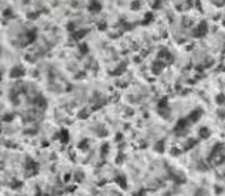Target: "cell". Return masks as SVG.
Masks as SVG:
<instances>
[{
    "instance_id": "9c48e42d",
    "label": "cell",
    "mask_w": 225,
    "mask_h": 196,
    "mask_svg": "<svg viewBox=\"0 0 225 196\" xmlns=\"http://www.w3.org/2000/svg\"><path fill=\"white\" fill-rule=\"evenodd\" d=\"M126 65H128L126 62H121V63L119 65V67L116 68V70L112 71V75H116V77H119V75L124 74V71H125V68H126Z\"/></svg>"
},
{
    "instance_id": "484cf974",
    "label": "cell",
    "mask_w": 225,
    "mask_h": 196,
    "mask_svg": "<svg viewBox=\"0 0 225 196\" xmlns=\"http://www.w3.org/2000/svg\"><path fill=\"white\" fill-rule=\"evenodd\" d=\"M3 14H4L6 17H11V16H12V11L8 8V9H6V11L3 12Z\"/></svg>"
},
{
    "instance_id": "30bf717a",
    "label": "cell",
    "mask_w": 225,
    "mask_h": 196,
    "mask_svg": "<svg viewBox=\"0 0 225 196\" xmlns=\"http://www.w3.org/2000/svg\"><path fill=\"white\" fill-rule=\"evenodd\" d=\"M87 33H88V29H80V30H77L72 33V38H74V40H80V38H83Z\"/></svg>"
},
{
    "instance_id": "277c9868",
    "label": "cell",
    "mask_w": 225,
    "mask_h": 196,
    "mask_svg": "<svg viewBox=\"0 0 225 196\" xmlns=\"http://www.w3.org/2000/svg\"><path fill=\"white\" fill-rule=\"evenodd\" d=\"M202 115H203V111L200 108H196V109H194V111L191 112V113L188 115V117H187V120L190 122H197L200 120V117H202Z\"/></svg>"
},
{
    "instance_id": "1f68e13d",
    "label": "cell",
    "mask_w": 225,
    "mask_h": 196,
    "mask_svg": "<svg viewBox=\"0 0 225 196\" xmlns=\"http://www.w3.org/2000/svg\"><path fill=\"white\" fill-rule=\"evenodd\" d=\"M74 28H75V25H74V24H72V23H70V24H68L67 29H68V30H70V32H72V30H74Z\"/></svg>"
},
{
    "instance_id": "74e56055",
    "label": "cell",
    "mask_w": 225,
    "mask_h": 196,
    "mask_svg": "<svg viewBox=\"0 0 225 196\" xmlns=\"http://www.w3.org/2000/svg\"><path fill=\"white\" fill-rule=\"evenodd\" d=\"M36 196H41V195H40V191H38V193H37V195H36Z\"/></svg>"
},
{
    "instance_id": "d6a6232c",
    "label": "cell",
    "mask_w": 225,
    "mask_h": 196,
    "mask_svg": "<svg viewBox=\"0 0 225 196\" xmlns=\"http://www.w3.org/2000/svg\"><path fill=\"white\" fill-rule=\"evenodd\" d=\"M159 7H161V1H155V3H154V6H153V8L157 9V8H159Z\"/></svg>"
},
{
    "instance_id": "d4e9b609",
    "label": "cell",
    "mask_w": 225,
    "mask_h": 196,
    "mask_svg": "<svg viewBox=\"0 0 225 196\" xmlns=\"http://www.w3.org/2000/svg\"><path fill=\"white\" fill-rule=\"evenodd\" d=\"M79 148L80 149H87L88 148V142H87V139H84V141H82L79 144Z\"/></svg>"
},
{
    "instance_id": "e575fe53",
    "label": "cell",
    "mask_w": 225,
    "mask_h": 196,
    "mask_svg": "<svg viewBox=\"0 0 225 196\" xmlns=\"http://www.w3.org/2000/svg\"><path fill=\"white\" fill-rule=\"evenodd\" d=\"M138 9L140 8V3H138V1H137V3H133V9Z\"/></svg>"
},
{
    "instance_id": "603a6c76",
    "label": "cell",
    "mask_w": 225,
    "mask_h": 196,
    "mask_svg": "<svg viewBox=\"0 0 225 196\" xmlns=\"http://www.w3.org/2000/svg\"><path fill=\"white\" fill-rule=\"evenodd\" d=\"M216 101L219 103V104H224L225 103V95H217V97H216Z\"/></svg>"
},
{
    "instance_id": "f1b7e54d",
    "label": "cell",
    "mask_w": 225,
    "mask_h": 196,
    "mask_svg": "<svg viewBox=\"0 0 225 196\" xmlns=\"http://www.w3.org/2000/svg\"><path fill=\"white\" fill-rule=\"evenodd\" d=\"M145 192H146L145 190H141V191H138V192L134 193V196H145Z\"/></svg>"
},
{
    "instance_id": "7c38bea8",
    "label": "cell",
    "mask_w": 225,
    "mask_h": 196,
    "mask_svg": "<svg viewBox=\"0 0 225 196\" xmlns=\"http://www.w3.org/2000/svg\"><path fill=\"white\" fill-rule=\"evenodd\" d=\"M158 109L159 111H165V109H168V100L167 97H162V99L159 100V103H158Z\"/></svg>"
},
{
    "instance_id": "5b68a950",
    "label": "cell",
    "mask_w": 225,
    "mask_h": 196,
    "mask_svg": "<svg viewBox=\"0 0 225 196\" xmlns=\"http://www.w3.org/2000/svg\"><path fill=\"white\" fill-rule=\"evenodd\" d=\"M24 74H25L24 68L20 67V66H16V67H13L11 70V72H9V77H11V78H21Z\"/></svg>"
},
{
    "instance_id": "f546056e",
    "label": "cell",
    "mask_w": 225,
    "mask_h": 196,
    "mask_svg": "<svg viewBox=\"0 0 225 196\" xmlns=\"http://www.w3.org/2000/svg\"><path fill=\"white\" fill-rule=\"evenodd\" d=\"M171 153H173V155H178V154H180V150H178L177 148H173Z\"/></svg>"
},
{
    "instance_id": "d6986e66",
    "label": "cell",
    "mask_w": 225,
    "mask_h": 196,
    "mask_svg": "<svg viewBox=\"0 0 225 196\" xmlns=\"http://www.w3.org/2000/svg\"><path fill=\"white\" fill-rule=\"evenodd\" d=\"M151 20H153V13H151V12H149V13L145 14V20L142 21V25H146V24L150 23Z\"/></svg>"
},
{
    "instance_id": "ac0fdd59",
    "label": "cell",
    "mask_w": 225,
    "mask_h": 196,
    "mask_svg": "<svg viewBox=\"0 0 225 196\" xmlns=\"http://www.w3.org/2000/svg\"><path fill=\"white\" fill-rule=\"evenodd\" d=\"M155 150L158 151V153H163L165 151V141H159L155 145Z\"/></svg>"
},
{
    "instance_id": "4dcf8cb0",
    "label": "cell",
    "mask_w": 225,
    "mask_h": 196,
    "mask_svg": "<svg viewBox=\"0 0 225 196\" xmlns=\"http://www.w3.org/2000/svg\"><path fill=\"white\" fill-rule=\"evenodd\" d=\"M212 3H213V4H217V7H222V6L225 4V1H215V0H213Z\"/></svg>"
},
{
    "instance_id": "4316f807",
    "label": "cell",
    "mask_w": 225,
    "mask_h": 196,
    "mask_svg": "<svg viewBox=\"0 0 225 196\" xmlns=\"http://www.w3.org/2000/svg\"><path fill=\"white\" fill-rule=\"evenodd\" d=\"M123 159H124V154H120V155L116 158V163H121L123 162Z\"/></svg>"
},
{
    "instance_id": "83f0119b",
    "label": "cell",
    "mask_w": 225,
    "mask_h": 196,
    "mask_svg": "<svg viewBox=\"0 0 225 196\" xmlns=\"http://www.w3.org/2000/svg\"><path fill=\"white\" fill-rule=\"evenodd\" d=\"M80 50H82L83 54H86V53L88 51V49H87V45H86V43H84V45H82V46H80Z\"/></svg>"
},
{
    "instance_id": "836d02e7",
    "label": "cell",
    "mask_w": 225,
    "mask_h": 196,
    "mask_svg": "<svg viewBox=\"0 0 225 196\" xmlns=\"http://www.w3.org/2000/svg\"><path fill=\"white\" fill-rule=\"evenodd\" d=\"M82 178H83L82 173H78V175H77V178H75V179H77V180H82Z\"/></svg>"
},
{
    "instance_id": "44dd1931",
    "label": "cell",
    "mask_w": 225,
    "mask_h": 196,
    "mask_svg": "<svg viewBox=\"0 0 225 196\" xmlns=\"http://www.w3.org/2000/svg\"><path fill=\"white\" fill-rule=\"evenodd\" d=\"M108 149H109L108 144H104V145L101 146V157H106L107 154H108Z\"/></svg>"
},
{
    "instance_id": "2e32d148",
    "label": "cell",
    "mask_w": 225,
    "mask_h": 196,
    "mask_svg": "<svg viewBox=\"0 0 225 196\" xmlns=\"http://www.w3.org/2000/svg\"><path fill=\"white\" fill-rule=\"evenodd\" d=\"M61 142L62 144H67L68 142V132L66 129H62L61 130Z\"/></svg>"
},
{
    "instance_id": "6da1fadb",
    "label": "cell",
    "mask_w": 225,
    "mask_h": 196,
    "mask_svg": "<svg viewBox=\"0 0 225 196\" xmlns=\"http://www.w3.org/2000/svg\"><path fill=\"white\" fill-rule=\"evenodd\" d=\"M162 59H165V65H170V63L174 62V55L171 53H168V50L163 49V50H161L158 53V61L162 62Z\"/></svg>"
},
{
    "instance_id": "e0dca14e",
    "label": "cell",
    "mask_w": 225,
    "mask_h": 196,
    "mask_svg": "<svg viewBox=\"0 0 225 196\" xmlns=\"http://www.w3.org/2000/svg\"><path fill=\"white\" fill-rule=\"evenodd\" d=\"M197 144V141L195 138H191V139H188L187 141V144H186V146H184V150H190V149H192L195 145Z\"/></svg>"
},
{
    "instance_id": "cb8c5ba5",
    "label": "cell",
    "mask_w": 225,
    "mask_h": 196,
    "mask_svg": "<svg viewBox=\"0 0 225 196\" xmlns=\"http://www.w3.org/2000/svg\"><path fill=\"white\" fill-rule=\"evenodd\" d=\"M21 186H23V183L19 182V180H13V182L11 183V187L12 188H19V187H21Z\"/></svg>"
},
{
    "instance_id": "7402d4cb",
    "label": "cell",
    "mask_w": 225,
    "mask_h": 196,
    "mask_svg": "<svg viewBox=\"0 0 225 196\" xmlns=\"http://www.w3.org/2000/svg\"><path fill=\"white\" fill-rule=\"evenodd\" d=\"M13 117H14V115L7 113V115H4V116H3V121L4 122H9V121H12V120H13Z\"/></svg>"
},
{
    "instance_id": "4fadbf2b",
    "label": "cell",
    "mask_w": 225,
    "mask_h": 196,
    "mask_svg": "<svg viewBox=\"0 0 225 196\" xmlns=\"http://www.w3.org/2000/svg\"><path fill=\"white\" fill-rule=\"evenodd\" d=\"M209 136H211V132H209L208 128H200L199 129V137H200V138L207 139Z\"/></svg>"
},
{
    "instance_id": "9a60e30c",
    "label": "cell",
    "mask_w": 225,
    "mask_h": 196,
    "mask_svg": "<svg viewBox=\"0 0 225 196\" xmlns=\"http://www.w3.org/2000/svg\"><path fill=\"white\" fill-rule=\"evenodd\" d=\"M187 124H188V120H186V119L179 120L178 124H177V126H175V130H183V129L187 126Z\"/></svg>"
},
{
    "instance_id": "ba28073f",
    "label": "cell",
    "mask_w": 225,
    "mask_h": 196,
    "mask_svg": "<svg viewBox=\"0 0 225 196\" xmlns=\"http://www.w3.org/2000/svg\"><path fill=\"white\" fill-rule=\"evenodd\" d=\"M88 9H90V12H92V13H97V12L101 11V4H100L99 1H91Z\"/></svg>"
},
{
    "instance_id": "52a82bcc",
    "label": "cell",
    "mask_w": 225,
    "mask_h": 196,
    "mask_svg": "<svg viewBox=\"0 0 225 196\" xmlns=\"http://www.w3.org/2000/svg\"><path fill=\"white\" fill-rule=\"evenodd\" d=\"M115 182H116L117 184H120V187L124 188V190H126V187H128V184H126V178L124 175H117L116 178H115Z\"/></svg>"
},
{
    "instance_id": "ffe728a7",
    "label": "cell",
    "mask_w": 225,
    "mask_h": 196,
    "mask_svg": "<svg viewBox=\"0 0 225 196\" xmlns=\"http://www.w3.org/2000/svg\"><path fill=\"white\" fill-rule=\"evenodd\" d=\"M88 116H90V112L87 111V109H83V111H80L79 115H78V117H79V119H87Z\"/></svg>"
},
{
    "instance_id": "8d00e7d4",
    "label": "cell",
    "mask_w": 225,
    "mask_h": 196,
    "mask_svg": "<svg viewBox=\"0 0 225 196\" xmlns=\"http://www.w3.org/2000/svg\"><path fill=\"white\" fill-rule=\"evenodd\" d=\"M221 191H222V190H221V188H219V187H217V188H216V192H217V193H220V192H221Z\"/></svg>"
},
{
    "instance_id": "8992f818",
    "label": "cell",
    "mask_w": 225,
    "mask_h": 196,
    "mask_svg": "<svg viewBox=\"0 0 225 196\" xmlns=\"http://www.w3.org/2000/svg\"><path fill=\"white\" fill-rule=\"evenodd\" d=\"M165 62H161V61H155V62L153 63V72L155 75L161 74V71H162V68L165 67Z\"/></svg>"
},
{
    "instance_id": "d590c367",
    "label": "cell",
    "mask_w": 225,
    "mask_h": 196,
    "mask_svg": "<svg viewBox=\"0 0 225 196\" xmlns=\"http://www.w3.org/2000/svg\"><path fill=\"white\" fill-rule=\"evenodd\" d=\"M68 179H70V174H67V175L65 176V182H68Z\"/></svg>"
},
{
    "instance_id": "7a4b0ae2",
    "label": "cell",
    "mask_w": 225,
    "mask_h": 196,
    "mask_svg": "<svg viewBox=\"0 0 225 196\" xmlns=\"http://www.w3.org/2000/svg\"><path fill=\"white\" fill-rule=\"evenodd\" d=\"M38 174V165L34 161L28 158V163H26V176H30V175H37Z\"/></svg>"
},
{
    "instance_id": "5bb4252c",
    "label": "cell",
    "mask_w": 225,
    "mask_h": 196,
    "mask_svg": "<svg viewBox=\"0 0 225 196\" xmlns=\"http://www.w3.org/2000/svg\"><path fill=\"white\" fill-rule=\"evenodd\" d=\"M34 104H37L41 109H45L46 108V100H45V97H43V96H38L37 99L34 100Z\"/></svg>"
},
{
    "instance_id": "3957f363",
    "label": "cell",
    "mask_w": 225,
    "mask_h": 196,
    "mask_svg": "<svg viewBox=\"0 0 225 196\" xmlns=\"http://www.w3.org/2000/svg\"><path fill=\"white\" fill-rule=\"evenodd\" d=\"M208 32V26H207V23L205 21H202V23L197 25V28L194 30V37H203L205 36Z\"/></svg>"
},
{
    "instance_id": "8fae6325",
    "label": "cell",
    "mask_w": 225,
    "mask_h": 196,
    "mask_svg": "<svg viewBox=\"0 0 225 196\" xmlns=\"http://www.w3.org/2000/svg\"><path fill=\"white\" fill-rule=\"evenodd\" d=\"M36 36H37V33H36V29H33V30H29L28 33H26V42L25 45H28V43H32L34 40H36Z\"/></svg>"
}]
</instances>
